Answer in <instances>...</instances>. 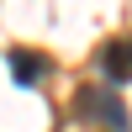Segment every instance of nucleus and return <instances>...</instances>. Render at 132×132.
Instances as JSON below:
<instances>
[{
    "instance_id": "nucleus-1",
    "label": "nucleus",
    "mask_w": 132,
    "mask_h": 132,
    "mask_svg": "<svg viewBox=\"0 0 132 132\" xmlns=\"http://www.w3.org/2000/svg\"><path fill=\"white\" fill-rule=\"evenodd\" d=\"M74 116H95V122H106V127H116V132H127V106L116 101L111 90H79L74 95Z\"/></svg>"
},
{
    "instance_id": "nucleus-2",
    "label": "nucleus",
    "mask_w": 132,
    "mask_h": 132,
    "mask_svg": "<svg viewBox=\"0 0 132 132\" xmlns=\"http://www.w3.org/2000/svg\"><path fill=\"white\" fill-rule=\"evenodd\" d=\"M101 69H106V79H111V85H127V79H132V37L106 42V53H101Z\"/></svg>"
},
{
    "instance_id": "nucleus-3",
    "label": "nucleus",
    "mask_w": 132,
    "mask_h": 132,
    "mask_svg": "<svg viewBox=\"0 0 132 132\" xmlns=\"http://www.w3.org/2000/svg\"><path fill=\"white\" fill-rule=\"evenodd\" d=\"M11 69H16L21 85H32V79L48 74V58H42V53H11Z\"/></svg>"
}]
</instances>
